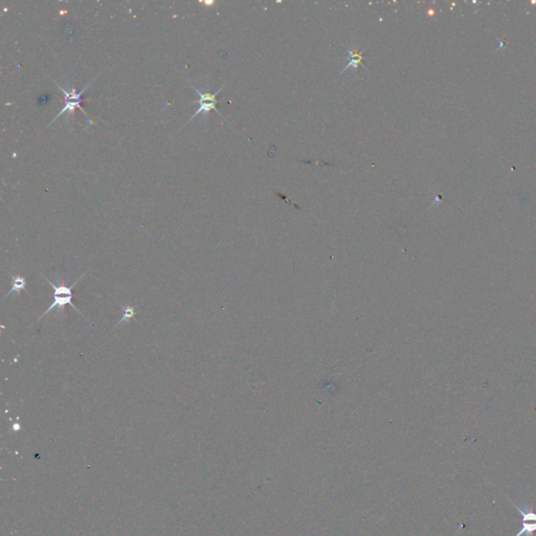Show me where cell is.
Segmentation results:
<instances>
[{
	"label": "cell",
	"instance_id": "52a82bcc",
	"mask_svg": "<svg viewBox=\"0 0 536 536\" xmlns=\"http://www.w3.org/2000/svg\"><path fill=\"white\" fill-rule=\"evenodd\" d=\"M122 308H123V318L118 321V323L115 325V327L122 325L123 323L125 322H129L131 319L134 318V316H136V308L132 307V306H123L122 305Z\"/></svg>",
	"mask_w": 536,
	"mask_h": 536
},
{
	"label": "cell",
	"instance_id": "8992f818",
	"mask_svg": "<svg viewBox=\"0 0 536 536\" xmlns=\"http://www.w3.org/2000/svg\"><path fill=\"white\" fill-rule=\"evenodd\" d=\"M10 276H11L12 281H13V285H12V288L6 294L5 299H6V297H8L10 294H12L13 292L19 293L26 286V281H25L24 277H22V276H13V275H10Z\"/></svg>",
	"mask_w": 536,
	"mask_h": 536
},
{
	"label": "cell",
	"instance_id": "6da1fadb",
	"mask_svg": "<svg viewBox=\"0 0 536 536\" xmlns=\"http://www.w3.org/2000/svg\"><path fill=\"white\" fill-rule=\"evenodd\" d=\"M41 275H42V274H41ZM42 276H43L44 278H46V280L48 281L49 284L54 288V302H53V304L47 309V311L44 312L43 315H41V317L38 319V321L42 320L44 317H46L47 315H49L50 312H51L52 310H54V309H58V311L63 312V311H64V307H65L66 305L71 306L74 310L79 312V315H81V316L85 319V317L81 314L80 310L72 304V288H73L74 286H76V285L78 284V283H79V282L85 277V274L82 275V276H81L76 282L73 283V284H71V285L68 286V287H67V286H63V285H62V286H56V285L54 284V283H52V282H51L46 276H44V275H42Z\"/></svg>",
	"mask_w": 536,
	"mask_h": 536
},
{
	"label": "cell",
	"instance_id": "277c9868",
	"mask_svg": "<svg viewBox=\"0 0 536 536\" xmlns=\"http://www.w3.org/2000/svg\"><path fill=\"white\" fill-rule=\"evenodd\" d=\"M89 85H91V83L87 84V85L82 89V91H81L80 93H77L76 87H74V86H72V87L70 88V91H65V89H64L63 87L59 86V84H57V86L61 89V91H62L63 94H64V96H65V98H64L65 106H64V108H63L60 112H59V113L56 115V117H55L54 120L52 121L51 124H53L59 116H61V115H62L63 113H65V112H67L69 115H71V114L73 113L74 109H76V108H79L82 112H84V113L87 115V113H86L85 110L81 107L80 104L83 102V100L81 99V96L86 92V89L89 87Z\"/></svg>",
	"mask_w": 536,
	"mask_h": 536
},
{
	"label": "cell",
	"instance_id": "ba28073f",
	"mask_svg": "<svg viewBox=\"0 0 536 536\" xmlns=\"http://www.w3.org/2000/svg\"><path fill=\"white\" fill-rule=\"evenodd\" d=\"M200 3H202V4H205L206 6H212V5L214 4V2H200Z\"/></svg>",
	"mask_w": 536,
	"mask_h": 536
},
{
	"label": "cell",
	"instance_id": "5b68a950",
	"mask_svg": "<svg viewBox=\"0 0 536 536\" xmlns=\"http://www.w3.org/2000/svg\"><path fill=\"white\" fill-rule=\"evenodd\" d=\"M366 50L362 51L361 53H357L356 50H349V55H350V62L346 65V67L342 69V71L340 73H342L344 71H346L347 69L349 68H353V69H357V67H359L360 64H363V55L365 53Z\"/></svg>",
	"mask_w": 536,
	"mask_h": 536
},
{
	"label": "cell",
	"instance_id": "3957f363",
	"mask_svg": "<svg viewBox=\"0 0 536 536\" xmlns=\"http://www.w3.org/2000/svg\"><path fill=\"white\" fill-rule=\"evenodd\" d=\"M222 88H223V86L220 87V88H219V91L216 92L215 94H211L208 91H207V92H200V91H198L197 88L194 87L195 92H196L197 95L199 96V99H198L197 101H192L191 103H192V104H199V108H198V110H197L194 114H193V115L191 116L190 120H189L185 125H188L191 121L194 120V118H195L198 114H200V113H202V114H207V113L210 112L211 110H215L219 115L222 116V114L218 111V109H217V107H216V105H217L218 102H219V101L217 100V96L220 94V92L222 91Z\"/></svg>",
	"mask_w": 536,
	"mask_h": 536
},
{
	"label": "cell",
	"instance_id": "7a4b0ae2",
	"mask_svg": "<svg viewBox=\"0 0 536 536\" xmlns=\"http://www.w3.org/2000/svg\"><path fill=\"white\" fill-rule=\"evenodd\" d=\"M509 502L517 510V512L522 515V528L515 534V536H533V533L536 531V512L533 511L531 506H529L527 503H523L522 506H517L511 500H509Z\"/></svg>",
	"mask_w": 536,
	"mask_h": 536
}]
</instances>
